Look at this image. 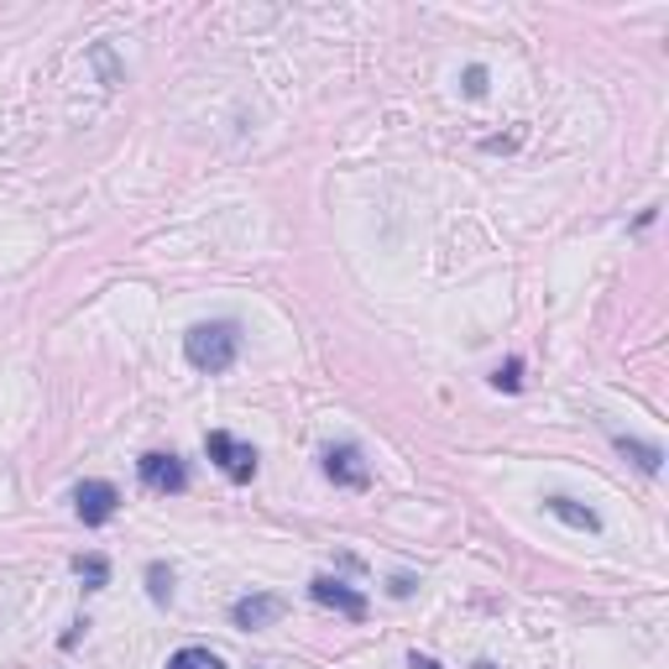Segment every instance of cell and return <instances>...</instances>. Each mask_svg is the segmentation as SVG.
I'll return each mask as SVG.
<instances>
[{
  "mask_svg": "<svg viewBox=\"0 0 669 669\" xmlns=\"http://www.w3.org/2000/svg\"><path fill=\"white\" fill-rule=\"evenodd\" d=\"M184 356L194 372L205 377H220L236 367V356H241V325L236 319H209V325H194L184 334Z\"/></svg>",
  "mask_w": 669,
  "mask_h": 669,
  "instance_id": "cell-1",
  "label": "cell"
},
{
  "mask_svg": "<svg viewBox=\"0 0 669 669\" xmlns=\"http://www.w3.org/2000/svg\"><path fill=\"white\" fill-rule=\"evenodd\" d=\"M205 450H209V461L220 465L230 482L246 486L251 476H257V450L246 445V440H236V434H225V429H209V434H205Z\"/></svg>",
  "mask_w": 669,
  "mask_h": 669,
  "instance_id": "cell-2",
  "label": "cell"
},
{
  "mask_svg": "<svg viewBox=\"0 0 669 669\" xmlns=\"http://www.w3.org/2000/svg\"><path fill=\"white\" fill-rule=\"evenodd\" d=\"M136 476L147 492H163V497H178L188 492V465L173 455V450H147L142 461H136Z\"/></svg>",
  "mask_w": 669,
  "mask_h": 669,
  "instance_id": "cell-3",
  "label": "cell"
},
{
  "mask_svg": "<svg viewBox=\"0 0 669 669\" xmlns=\"http://www.w3.org/2000/svg\"><path fill=\"white\" fill-rule=\"evenodd\" d=\"M325 476H330L334 486H346V492H367L372 486V465L361 461V445H351V440H340V445H325Z\"/></svg>",
  "mask_w": 669,
  "mask_h": 669,
  "instance_id": "cell-4",
  "label": "cell"
},
{
  "mask_svg": "<svg viewBox=\"0 0 669 669\" xmlns=\"http://www.w3.org/2000/svg\"><path fill=\"white\" fill-rule=\"evenodd\" d=\"M74 513L84 528H105V523L121 513V492L111 482H79L74 492Z\"/></svg>",
  "mask_w": 669,
  "mask_h": 669,
  "instance_id": "cell-5",
  "label": "cell"
},
{
  "mask_svg": "<svg viewBox=\"0 0 669 669\" xmlns=\"http://www.w3.org/2000/svg\"><path fill=\"white\" fill-rule=\"evenodd\" d=\"M309 596H315L319 607H330V613H340V617H351V622H361V617H367V596L356 591V586H346V580H334V576H315V580H309Z\"/></svg>",
  "mask_w": 669,
  "mask_h": 669,
  "instance_id": "cell-6",
  "label": "cell"
},
{
  "mask_svg": "<svg viewBox=\"0 0 669 669\" xmlns=\"http://www.w3.org/2000/svg\"><path fill=\"white\" fill-rule=\"evenodd\" d=\"M288 613V601L272 591H257V596H241V601H230V622L246 632H261V628H272L278 617Z\"/></svg>",
  "mask_w": 669,
  "mask_h": 669,
  "instance_id": "cell-7",
  "label": "cell"
},
{
  "mask_svg": "<svg viewBox=\"0 0 669 669\" xmlns=\"http://www.w3.org/2000/svg\"><path fill=\"white\" fill-rule=\"evenodd\" d=\"M613 445L622 450V455H628V461L638 465L644 476H659V465H665V450H659V445H649V440H632V434H613Z\"/></svg>",
  "mask_w": 669,
  "mask_h": 669,
  "instance_id": "cell-8",
  "label": "cell"
},
{
  "mask_svg": "<svg viewBox=\"0 0 669 669\" xmlns=\"http://www.w3.org/2000/svg\"><path fill=\"white\" fill-rule=\"evenodd\" d=\"M544 507H549V513H555L559 523H570V528H580V534H601V518H596L591 507H580L576 497H549Z\"/></svg>",
  "mask_w": 669,
  "mask_h": 669,
  "instance_id": "cell-9",
  "label": "cell"
},
{
  "mask_svg": "<svg viewBox=\"0 0 669 669\" xmlns=\"http://www.w3.org/2000/svg\"><path fill=\"white\" fill-rule=\"evenodd\" d=\"M74 576L84 580V591H100V586L111 580V559H105V555H79L74 559Z\"/></svg>",
  "mask_w": 669,
  "mask_h": 669,
  "instance_id": "cell-10",
  "label": "cell"
},
{
  "mask_svg": "<svg viewBox=\"0 0 669 669\" xmlns=\"http://www.w3.org/2000/svg\"><path fill=\"white\" fill-rule=\"evenodd\" d=\"M167 669H225V659L215 649H178L167 659Z\"/></svg>",
  "mask_w": 669,
  "mask_h": 669,
  "instance_id": "cell-11",
  "label": "cell"
},
{
  "mask_svg": "<svg viewBox=\"0 0 669 669\" xmlns=\"http://www.w3.org/2000/svg\"><path fill=\"white\" fill-rule=\"evenodd\" d=\"M147 596L157 601V607L173 601V570H167L163 559H152V565H147Z\"/></svg>",
  "mask_w": 669,
  "mask_h": 669,
  "instance_id": "cell-12",
  "label": "cell"
},
{
  "mask_svg": "<svg viewBox=\"0 0 669 669\" xmlns=\"http://www.w3.org/2000/svg\"><path fill=\"white\" fill-rule=\"evenodd\" d=\"M492 388H497V392H518L523 388V361H518V356H507L497 372H492Z\"/></svg>",
  "mask_w": 669,
  "mask_h": 669,
  "instance_id": "cell-13",
  "label": "cell"
},
{
  "mask_svg": "<svg viewBox=\"0 0 669 669\" xmlns=\"http://www.w3.org/2000/svg\"><path fill=\"white\" fill-rule=\"evenodd\" d=\"M465 94H486V69H482V63H471V69H465Z\"/></svg>",
  "mask_w": 669,
  "mask_h": 669,
  "instance_id": "cell-14",
  "label": "cell"
},
{
  "mask_svg": "<svg viewBox=\"0 0 669 669\" xmlns=\"http://www.w3.org/2000/svg\"><path fill=\"white\" fill-rule=\"evenodd\" d=\"M413 586H419L413 576H392V580H388V591H392V596H413Z\"/></svg>",
  "mask_w": 669,
  "mask_h": 669,
  "instance_id": "cell-15",
  "label": "cell"
},
{
  "mask_svg": "<svg viewBox=\"0 0 669 669\" xmlns=\"http://www.w3.org/2000/svg\"><path fill=\"white\" fill-rule=\"evenodd\" d=\"M409 669H440V659H429V653H409Z\"/></svg>",
  "mask_w": 669,
  "mask_h": 669,
  "instance_id": "cell-16",
  "label": "cell"
},
{
  "mask_svg": "<svg viewBox=\"0 0 669 669\" xmlns=\"http://www.w3.org/2000/svg\"><path fill=\"white\" fill-rule=\"evenodd\" d=\"M476 669H497V665H486V659H482V665H476Z\"/></svg>",
  "mask_w": 669,
  "mask_h": 669,
  "instance_id": "cell-17",
  "label": "cell"
}]
</instances>
